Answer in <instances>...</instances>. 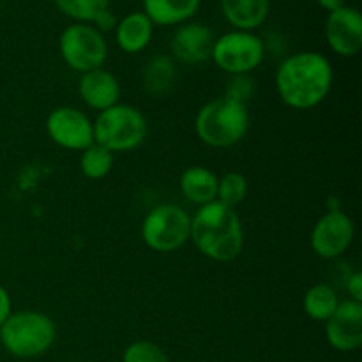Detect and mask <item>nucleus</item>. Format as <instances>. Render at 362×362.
<instances>
[{"instance_id":"f257e3e1","label":"nucleus","mask_w":362,"mask_h":362,"mask_svg":"<svg viewBox=\"0 0 362 362\" xmlns=\"http://www.w3.org/2000/svg\"><path fill=\"white\" fill-rule=\"evenodd\" d=\"M334 71L327 57L317 52H299L286 57L276 71V90L286 106L311 110L331 92Z\"/></svg>"},{"instance_id":"f03ea898","label":"nucleus","mask_w":362,"mask_h":362,"mask_svg":"<svg viewBox=\"0 0 362 362\" xmlns=\"http://www.w3.org/2000/svg\"><path fill=\"white\" fill-rule=\"evenodd\" d=\"M189 239L204 257L214 262H232L244 246V230L235 209L214 200L191 218Z\"/></svg>"},{"instance_id":"7ed1b4c3","label":"nucleus","mask_w":362,"mask_h":362,"mask_svg":"<svg viewBox=\"0 0 362 362\" xmlns=\"http://www.w3.org/2000/svg\"><path fill=\"white\" fill-rule=\"evenodd\" d=\"M194 129L198 138L209 147H233L250 129V112L246 103L230 95L205 103L197 113Z\"/></svg>"},{"instance_id":"20e7f679","label":"nucleus","mask_w":362,"mask_h":362,"mask_svg":"<svg viewBox=\"0 0 362 362\" xmlns=\"http://www.w3.org/2000/svg\"><path fill=\"white\" fill-rule=\"evenodd\" d=\"M57 329L52 318L39 311H18L0 325V343L11 356L32 359L53 346Z\"/></svg>"},{"instance_id":"39448f33","label":"nucleus","mask_w":362,"mask_h":362,"mask_svg":"<svg viewBox=\"0 0 362 362\" xmlns=\"http://www.w3.org/2000/svg\"><path fill=\"white\" fill-rule=\"evenodd\" d=\"M94 126V144L110 152H127L140 147L147 136V119L138 108L117 103L112 108L99 112Z\"/></svg>"},{"instance_id":"423d86ee","label":"nucleus","mask_w":362,"mask_h":362,"mask_svg":"<svg viewBox=\"0 0 362 362\" xmlns=\"http://www.w3.org/2000/svg\"><path fill=\"white\" fill-rule=\"evenodd\" d=\"M191 216L179 205H158L141 223V239L156 253H173L189 240Z\"/></svg>"},{"instance_id":"0eeeda50","label":"nucleus","mask_w":362,"mask_h":362,"mask_svg":"<svg viewBox=\"0 0 362 362\" xmlns=\"http://www.w3.org/2000/svg\"><path fill=\"white\" fill-rule=\"evenodd\" d=\"M265 57V42L253 32L232 30L214 39L211 59L216 66L233 76H246L257 69Z\"/></svg>"},{"instance_id":"6e6552de","label":"nucleus","mask_w":362,"mask_h":362,"mask_svg":"<svg viewBox=\"0 0 362 362\" xmlns=\"http://www.w3.org/2000/svg\"><path fill=\"white\" fill-rule=\"evenodd\" d=\"M59 49L64 62L80 74L103 67L108 57L105 35L90 23H73L64 28Z\"/></svg>"},{"instance_id":"1a4fd4ad","label":"nucleus","mask_w":362,"mask_h":362,"mask_svg":"<svg viewBox=\"0 0 362 362\" xmlns=\"http://www.w3.org/2000/svg\"><path fill=\"white\" fill-rule=\"evenodd\" d=\"M46 133L49 140L67 151H85L94 144L92 120L73 106L55 108L46 119Z\"/></svg>"},{"instance_id":"9d476101","label":"nucleus","mask_w":362,"mask_h":362,"mask_svg":"<svg viewBox=\"0 0 362 362\" xmlns=\"http://www.w3.org/2000/svg\"><path fill=\"white\" fill-rule=\"evenodd\" d=\"M356 226L345 212L329 211L322 216L311 232V250L320 258H338L352 246Z\"/></svg>"},{"instance_id":"9b49d317","label":"nucleus","mask_w":362,"mask_h":362,"mask_svg":"<svg viewBox=\"0 0 362 362\" xmlns=\"http://www.w3.org/2000/svg\"><path fill=\"white\" fill-rule=\"evenodd\" d=\"M325 338L338 352H354L362 345V303L343 300L325 322Z\"/></svg>"},{"instance_id":"f8f14e48","label":"nucleus","mask_w":362,"mask_h":362,"mask_svg":"<svg viewBox=\"0 0 362 362\" xmlns=\"http://www.w3.org/2000/svg\"><path fill=\"white\" fill-rule=\"evenodd\" d=\"M325 39L336 55L356 57L362 48V16L354 7H341L329 13L325 20Z\"/></svg>"},{"instance_id":"ddd939ff","label":"nucleus","mask_w":362,"mask_h":362,"mask_svg":"<svg viewBox=\"0 0 362 362\" xmlns=\"http://www.w3.org/2000/svg\"><path fill=\"white\" fill-rule=\"evenodd\" d=\"M214 34L204 23L187 21L179 25L170 39L172 59L182 64H202L211 59Z\"/></svg>"},{"instance_id":"4468645a","label":"nucleus","mask_w":362,"mask_h":362,"mask_svg":"<svg viewBox=\"0 0 362 362\" xmlns=\"http://www.w3.org/2000/svg\"><path fill=\"white\" fill-rule=\"evenodd\" d=\"M78 92L88 108L95 112H105L119 103L120 85L110 71L99 67V69L80 74Z\"/></svg>"},{"instance_id":"2eb2a0df","label":"nucleus","mask_w":362,"mask_h":362,"mask_svg":"<svg viewBox=\"0 0 362 362\" xmlns=\"http://www.w3.org/2000/svg\"><path fill=\"white\" fill-rule=\"evenodd\" d=\"M225 20L233 30L253 32L265 23L271 0H219Z\"/></svg>"},{"instance_id":"dca6fc26","label":"nucleus","mask_w":362,"mask_h":362,"mask_svg":"<svg viewBox=\"0 0 362 362\" xmlns=\"http://www.w3.org/2000/svg\"><path fill=\"white\" fill-rule=\"evenodd\" d=\"M115 41L119 48L126 53H140L151 45L154 25L141 11L126 14L117 21Z\"/></svg>"},{"instance_id":"f3484780","label":"nucleus","mask_w":362,"mask_h":362,"mask_svg":"<svg viewBox=\"0 0 362 362\" xmlns=\"http://www.w3.org/2000/svg\"><path fill=\"white\" fill-rule=\"evenodd\" d=\"M141 13L159 27H175L187 23L200 9L202 0H141Z\"/></svg>"},{"instance_id":"a211bd4d","label":"nucleus","mask_w":362,"mask_h":362,"mask_svg":"<svg viewBox=\"0 0 362 362\" xmlns=\"http://www.w3.org/2000/svg\"><path fill=\"white\" fill-rule=\"evenodd\" d=\"M218 182L219 179L212 170L205 168V166H191V168L184 170L179 186L186 200L202 207V205L216 200Z\"/></svg>"},{"instance_id":"6ab92c4d","label":"nucleus","mask_w":362,"mask_h":362,"mask_svg":"<svg viewBox=\"0 0 362 362\" xmlns=\"http://www.w3.org/2000/svg\"><path fill=\"white\" fill-rule=\"evenodd\" d=\"M141 81H144V88L148 94L161 98L166 95L177 81V66L175 60L168 55H154L152 59L147 60L141 73Z\"/></svg>"},{"instance_id":"aec40b11","label":"nucleus","mask_w":362,"mask_h":362,"mask_svg":"<svg viewBox=\"0 0 362 362\" xmlns=\"http://www.w3.org/2000/svg\"><path fill=\"white\" fill-rule=\"evenodd\" d=\"M341 300L338 299V293L334 288L324 283L313 285L304 296V313L315 322H327L331 315L334 313L336 308Z\"/></svg>"},{"instance_id":"412c9836","label":"nucleus","mask_w":362,"mask_h":362,"mask_svg":"<svg viewBox=\"0 0 362 362\" xmlns=\"http://www.w3.org/2000/svg\"><path fill=\"white\" fill-rule=\"evenodd\" d=\"M113 154L98 144L88 145L80 156V170L87 179L101 180L112 172Z\"/></svg>"},{"instance_id":"4be33fe9","label":"nucleus","mask_w":362,"mask_h":362,"mask_svg":"<svg viewBox=\"0 0 362 362\" xmlns=\"http://www.w3.org/2000/svg\"><path fill=\"white\" fill-rule=\"evenodd\" d=\"M57 9L76 23H92L103 11L110 9V0H53Z\"/></svg>"},{"instance_id":"5701e85b","label":"nucleus","mask_w":362,"mask_h":362,"mask_svg":"<svg viewBox=\"0 0 362 362\" xmlns=\"http://www.w3.org/2000/svg\"><path fill=\"white\" fill-rule=\"evenodd\" d=\"M247 194V180L243 173L230 172L221 177L218 182V197L216 200L221 202L226 207L235 209L237 205L243 204Z\"/></svg>"},{"instance_id":"b1692460","label":"nucleus","mask_w":362,"mask_h":362,"mask_svg":"<svg viewBox=\"0 0 362 362\" xmlns=\"http://www.w3.org/2000/svg\"><path fill=\"white\" fill-rule=\"evenodd\" d=\"M122 362H170L168 354L152 341H134L126 349Z\"/></svg>"},{"instance_id":"393cba45","label":"nucleus","mask_w":362,"mask_h":362,"mask_svg":"<svg viewBox=\"0 0 362 362\" xmlns=\"http://www.w3.org/2000/svg\"><path fill=\"white\" fill-rule=\"evenodd\" d=\"M117 16L115 14L112 13V11L110 9H106V11H103L101 14H99L98 18H95L94 21H92V27L94 28H98L99 32H101L103 35H105V32H112V30H115V27H117Z\"/></svg>"},{"instance_id":"a878e982","label":"nucleus","mask_w":362,"mask_h":362,"mask_svg":"<svg viewBox=\"0 0 362 362\" xmlns=\"http://www.w3.org/2000/svg\"><path fill=\"white\" fill-rule=\"evenodd\" d=\"M346 290L350 293V300L362 303V274L361 272H354L346 283Z\"/></svg>"},{"instance_id":"bb28decb","label":"nucleus","mask_w":362,"mask_h":362,"mask_svg":"<svg viewBox=\"0 0 362 362\" xmlns=\"http://www.w3.org/2000/svg\"><path fill=\"white\" fill-rule=\"evenodd\" d=\"M13 313V303H11V296L4 286H0V325L7 320Z\"/></svg>"},{"instance_id":"cd10ccee","label":"nucleus","mask_w":362,"mask_h":362,"mask_svg":"<svg viewBox=\"0 0 362 362\" xmlns=\"http://www.w3.org/2000/svg\"><path fill=\"white\" fill-rule=\"evenodd\" d=\"M317 4L322 9L327 11V13H332V11H338L341 7H345L346 0H317Z\"/></svg>"},{"instance_id":"c85d7f7f","label":"nucleus","mask_w":362,"mask_h":362,"mask_svg":"<svg viewBox=\"0 0 362 362\" xmlns=\"http://www.w3.org/2000/svg\"><path fill=\"white\" fill-rule=\"evenodd\" d=\"M0 6H2V0H0Z\"/></svg>"}]
</instances>
